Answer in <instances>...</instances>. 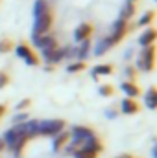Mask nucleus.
<instances>
[{
  "label": "nucleus",
  "instance_id": "f257e3e1",
  "mask_svg": "<svg viewBox=\"0 0 157 158\" xmlns=\"http://www.w3.org/2000/svg\"><path fill=\"white\" fill-rule=\"evenodd\" d=\"M63 129H65L63 119H43V121H37V134H43V136H56Z\"/></svg>",
  "mask_w": 157,
  "mask_h": 158
},
{
  "label": "nucleus",
  "instance_id": "f03ea898",
  "mask_svg": "<svg viewBox=\"0 0 157 158\" xmlns=\"http://www.w3.org/2000/svg\"><path fill=\"white\" fill-rule=\"evenodd\" d=\"M24 136H28V131H26V121L24 123H19V125H15L13 129H9L6 134H4V143H7L9 147H13L20 138H24Z\"/></svg>",
  "mask_w": 157,
  "mask_h": 158
},
{
  "label": "nucleus",
  "instance_id": "7ed1b4c3",
  "mask_svg": "<svg viewBox=\"0 0 157 158\" xmlns=\"http://www.w3.org/2000/svg\"><path fill=\"white\" fill-rule=\"evenodd\" d=\"M52 22H54V15H52V9L43 13L41 17H35V24H34V33L37 35H44L50 28H52Z\"/></svg>",
  "mask_w": 157,
  "mask_h": 158
},
{
  "label": "nucleus",
  "instance_id": "20e7f679",
  "mask_svg": "<svg viewBox=\"0 0 157 158\" xmlns=\"http://www.w3.org/2000/svg\"><path fill=\"white\" fill-rule=\"evenodd\" d=\"M154 64H155V48L152 44V46H146V50L142 52V55L139 59V68L142 72H152Z\"/></svg>",
  "mask_w": 157,
  "mask_h": 158
},
{
  "label": "nucleus",
  "instance_id": "39448f33",
  "mask_svg": "<svg viewBox=\"0 0 157 158\" xmlns=\"http://www.w3.org/2000/svg\"><path fill=\"white\" fill-rule=\"evenodd\" d=\"M17 55L20 57V59H24L30 66H37L39 64V57L32 52V48L30 46H26V44H19L17 46Z\"/></svg>",
  "mask_w": 157,
  "mask_h": 158
},
{
  "label": "nucleus",
  "instance_id": "423d86ee",
  "mask_svg": "<svg viewBox=\"0 0 157 158\" xmlns=\"http://www.w3.org/2000/svg\"><path fill=\"white\" fill-rule=\"evenodd\" d=\"M34 44L41 48L43 52L44 50H52V48H57V42H56V37H52V35H37V33H34Z\"/></svg>",
  "mask_w": 157,
  "mask_h": 158
},
{
  "label": "nucleus",
  "instance_id": "0eeeda50",
  "mask_svg": "<svg viewBox=\"0 0 157 158\" xmlns=\"http://www.w3.org/2000/svg\"><path fill=\"white\" fill-rule=\"evenodd\" d=\"M128 30H129L128 20L118 19L117 24H115V31H113V35H111V37H107V39H109V42H111V46H113V44H117V42H120V39L128 33Z\"/></svg>",
  "mask_w": 157,
  "mask_h": 158
},
{
  "label": "nucleus",
  "instance_id": "6e6552de",
  "mask_svg": "<svg viewBox=\"0 0 157 158\" xmlns=\"http://www.w3.org/2000/svg\"><path fill=\"white\" fill-rule=\"evenodd\" d=\"M44 59H46V63H50V64L59 63V61L63 59V50H57V48L44 50Z\"/></svg>",
  "mask_w": 157,
  "mask_h": 158
},
{
  "label": "nucleus",
  "instance_id": "1a4fd4ad",
  "mask_svg": "<svg viewBox=\"0 0 157 158\" xmlns=\"http://www.w3.org/2000/svg\"><path fill=\"white\" fill-rule=\"evenodd\" d=\"M83 149H87V151H92V153H100L102 151V143H100V140L98 138H94V136H91V138H87L85 142H83V145H81Z\"/></svg>",
  "mask_w": 157,
  "mask_h": 158
},
{
  "label": "nucleus",
  "instance_id": "9d476101",
  "mask_svg": "<svg viewBox=\"0 0 157 158\" xmlns=\"http://www.w3.org/2000/svg\"><path fill=\"white\" fill-rule=\"evenodd\" d=\"M122 112H124V114H135V112H139V105H137V101L131 99V98L122 99Z\"/></svg>",
  "mask_w": 157,
  "mask_h": 158
},
{
  "label": "nucleus",
  "instance_id": "9b49d317",
  "mask_svg": "<svg viewBox=\"0 0 157 158\" xmlns=\"http://www.w3.org/2000/svg\"><path fill=\"white\" fill-rule=\"evenodd\" d=\"M69 140H70V132H67V131H61L59 134H56V138H54V151H59Z\"/></svg>",
  "mask_w": 157,
  "mask_h": 158
},
{
  "label": "nucleus",
  "instance_id": "f8f14e48",
  "mask_svg": "<svg viewBox=\"0 0 157 158\" xmlns=\"http://www.w3.org/2000/svg\"><path fill=\"white\" fill-rule=\"evenodd\" d=\"M91 31H92V28L89 26V24H81V26H78L76 28V31H74V37H76V40H85L89 39V35H91Z\"/></svg>",
  "mask_w": 157,
  "mask_h": 158
},
{
  "label": "nucleus",
  "instance_id": "ddd939ff",
  "mask_svg": "<svg viewBox=\"0 0 157 158\" xmlns=\"http://www.w3.org/2000/svg\"><path fill=\"white\" fill-rule=\"evenodd\" d=\"M154 40H155V31H154V30H146V31L141 35L139 42H141L142 46H152V44H154Z\"/></svg>",
  "mask_w": 157,
  "mask_h": 158
},
{
  "label": "nucleus",
  "instance_id": "4468645a",
  "mask_svg": "<svg viewBox=\"0 0 157 158\" xmlns=\"http://www.w3.org/2000/svg\"><path fill=\"white\" fill-rule=\"evenodd\" d=\"M122 90H124V94H126L128 98H137V96L141 94V90H139L133 83H124V85H122Z\"/></svg>",
  "mask_w": 157,
  "mask_h": 158
},
{
  "label": "nucleus",
  "instance_id": "2eb2a0df",
  "mask_svg": "<svg viewBox=\"0 0 157 158\" xmlns=\"http://www.w3.org/2000/svg\"><path fill=\"white\" fill-rule=\"evenodd\" d=\"M46 11H50L48 2H46V0H37V2H35V7H34V15H35V17H41V15L46 13Z\"/></svg>",
  "mask_w": 157,
  "mask_h": 158
},
{
  "label": "nucleus",
  "instance_id": "dca6fc26",
  "mask_svg": "<svg viewBox=\"0 0 157 158\" xmlns=\"http://www.w3.org/2000/svg\"><path fill=\"white\" fill-rule=\"evenodd\" d=\"M111 48V42H109V39H102L98 44H96V50H94V55H104L107 50Z\"/></svg>",
  "mask_w": 157,
  "mask_h": 158
},
{
  "label": "nucleus",
  "instance_id": "f3484780",
  "mask_svg": "<svg viewBox=\"0 0 157 158\" xmlns=\"http://www.w3.org/2000/svg\"><path fill=\"white\" fill-rule=\"evenodd\" d=\"M89 48H91V42H89V39L81 40V44H79V48L76 50V57H79V59H83V57H87V53H89Z\"/></svg>",
  "mask_w": 157,
  "mask_h": 158
},
{
  "label": "nucleus",
  "instance_id": "a211bd4d",
  "mask_svg": "<svg viewBox=\"0 0 157 158\" xmlns=\"http://www.w3.org/2000/svg\"><path fill=\"white\" fill-rule=\"evenodd\" d=\"M146 105H148V109H155L157 107L155 88H150V90H148V94H146Z\"/></svg>",
  "mask_w": 157,
  "mask_h": 158
},
{
  "label": "nucleus",
  "instance_id": "6ab92c4d",
  "mask_svg": "<svg viewBox=\"0 0 157 158\" xmlns=\"http://www.w3.org/2000/svg\"><path fill=\"white\" fill-rule=\"evenodd\" d=\"M133 13H135V6L129 2V4L124 6V9H122V17H120V19H122V20H128V19L133 17Z\"/></svg>",
  "mask_w": 157,
  "mask_h": 158
},
{
  "label": "nucleus",
  "instance_id": "aec40b11",
  "mask_svg": "<svg viewBox=\"0 0 157 158\" xmlns=\"http://www.w3.org/2000/svg\"><path fill=\"white\" fill-rule=\"evenodd\" d=\"M111 72H113V66L111 64H98L94 68V76H98V74L100 76H109Z\"/></svg>",
  "mask_w": 157,
  "mask_h": 158
},
{
  "label": "nucleus",
  "instance_id": "412c9836",
  "mask_svg": "<svg viewBox=\"0 0 157 158\" xmlns=\"http://www.w3.org/2000/svg\"><path fill=\"white\" fill-rule=\"evenodd\" d=\"M154 17H155V13H154V11H148V13L139 20V26H146V24H150V22L154 20Z\"/></svg>",
  "mask_w": 157,
  "mask_h": 158
},
{
  "label": "nucleus",
  "instance_id": "4be33fe9",
  "mask_svg": "<svg viewBox=\"0 0 157 158\" xmlns=\"http://www.w3.org/2000/svg\"><path fill=\"white\" fill-rule=\"evenodd\" d=\"M11 48H13L11 40H2L0 42V53H7V52H11Z\"/></svg>",
  "mask_w": 157,
  "mask_h": 158
},
{
  "label": "nucleus",
  "instance_id": "5701e85b",
  "mask_svg": "<svg viewBox=\"0 0 157 158\" xmlns=\"http://www.w3.org/2000/svg\"><path fill=\"white\" fill-rule=\"evenodd\" d=\"M85 70V63H74V64H69V72H81Z\"/></svg>",
  "mask_w": 157,
  "mask_h": 158
},
{
  "label": "nucleus",
  "instance_id": "b1692460",
  "mask_svg": "<svg viewBox=\"0 0 157 158\" xmlns=\"http://www.w3.org/2000/svg\"><path fill=\"white\" fill-rule=\"evenodd\" d=\"M100 94H102V96H111V94H113V86H109V85L100 86Z\"/></svg>",
  "mask_w": 157,
  "mask_h": 158
},
{
  "label": "nucleus",
  "instance_id": "393cba45",
  "mask_svg": "<svg viewBox=\"0 0 157 158\" xmlns=\"http://www.w3.org/2000/svg\"><path fill=\"white\" fill-rule=\"evenodd\" d=\"M7 81H9V79H7L6 74H0V88H2V86H6V85H7Z\"/></svg>",
  "mask_w": 157,
  "mask_h": 158
},
{
  "label": "nucleus",
  "instance_id": "a878e982",
  "mask_svg": "<svg viewBox=\"0 0 157 158\" xmlns=\"http://www.w3.org/2000/svg\"><path fill=\"white\" fill-rule=\"evenodd\" d=\"M24 119H26V114H19V116L13 118V121H15V123H20V121H24Z\"/></svg>",
  "mask_w": 157,
  "mask_h": 158
},
{
  "label": "nucleus",
  "instance_id": "bb28decb",
  "mask_svg": "<svg viewBox=\"0 0 157 158\" xmlns=\"http://www.w3.org/2000/svg\"><path fill=\"white\" fill-rule=\"evenodd\" d=\"M28 105H30V99H24V101H20V103H19V109H26Z\"/></svg>",
  "mask_w": 157,
  "mask_h": 158
},
{
  "label": "nucleus",
  "instance_id": "cd10ccee",
  "mask_svg": "<svg viewBox=\"0 0 157 158\" xmlns=\"http://www.w3.org/2000/svg\"><path fill=\"white\" fill-rule=\"evenodd\" d=\"M4 112H6V107H4V105H0V116H2Z\"/></svg>",
  "mask_w": 157,
  "mask_h": 158
},
{
  "label": "nucleus",
  "instance_id": "c85d7f7f",
  "mask_svg": "<svg viewBox=\"0 0 157 158\" xmlns=\"http://www.w3.org/2000/svg\"><path fill=\"white\" fill-rule=\"evenodd\" d=\"M4 147H6V143H4V140H0V151H2Z\"/></svg>",
  "mask_w": 157,
  "mask_h": 158
},
{
  "label": "nucleus",
  "instance_id": "c756f323",
  "mask_svg": "<svg viewBox=\"0 0 157 158\" xmlns=\"http://www.w3.org/2000/svg\"><path fill=\"white\" fill-rule=\"evenodd\" d=\"M120 158H133V156H120Z\"/></svg>",
  "mask_w": 157,
  "mask_h": 158
}]
</instances>
